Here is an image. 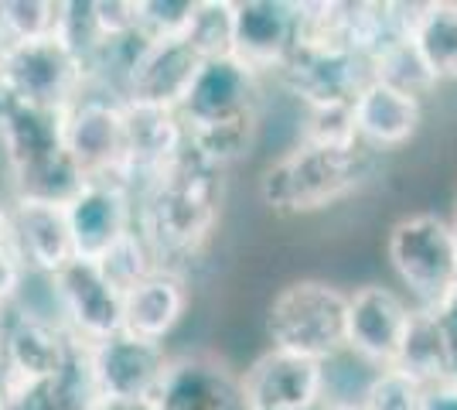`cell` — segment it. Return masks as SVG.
I'll return each instance as SVG.
<instances>
[{"instance_id":"33","label":"cell","mask_w":457,"mask_h":410,"mask_svg":"<svg viewBox=\"0 0 457 410\" xmlns=\"http://www.w3.org/2000/svg\"><path fill=\"white\" fill-rule=\"evenodd\" d=\"M195 0H137V28L147 41L185 38Z\"/></svg>"},{"instance_id":"7","label":"cell","mask_w":457,"mask_h":410,"mask_svg":"<svg viewBox=\"0 0 457 410\" xmlns=\"http://www.w3.org/2000/svg\"><path fill=\"white\" fill-rule=\"evenodd\" d=\"M76 339L58 322L11 305L4 312V346H0V380L4 387H41L52 383L65 366Z\"/></svg>"},{"instance_id":"43","label":"cell","mask_w":457,"mask_h":410,"mask_svg":"<svg viewBox=\"0 0 457 410\" xmlns=\"http://www.w3.org/2000/svg\"><path fill=\"white\" fill-rule=\"evenodd\" d=\"M0 55H4V45H0Z\"/></svg>"},{"instance_id":"5","label":"cell","mask_w":457,"mask_h":410,"mask_svg":"<svg viewBox=\"0 0 457 410\" xmlns=\"http://www.w3.org/2000/svg\"><path fill=\"white\" fill-rule=\"evenodd\" d=\"M0 86L21 103L69 110L86 93V72L58 38L7 45L0 55Z\"/></svg>"},{"instance_id":"41","label":"cell","mask_w":457,"mask_h":410,"mask_svg":"<svg viewBox=\"0 0 457 410\" xmlns=\"http://www.w3.org/2000/svg\"><path fill=\"white\" fill-rule=\"evenodd\" d=\"M451 222V230H454V239H457V196H454V219H447Z\"/></svg>"},{"instance_id":"9","label":"cell","mask_w":457,"mask_h":410,"mask_svg":"<svg viewBox=\"0 0 457 410\" xmlns=\"http://www.w3.org/2000/svg\"><path fill=\"white\" fill-rule=\"evenodd\" d=\"M239 387L249 410H318L331 400L328 366L280 349L263 352L239 376Z\"/></svg>"},{"instance_id":"3","label":"cell","mask_w":457,"mask_h":410,"mask_svg":"<svg viewBox=\"0 0 457 410\" xmlns=\"http://www.w3.org/2000/svg\"><path fill=\"white\" fill-rule=\"evenodd\" d=\"M348 294L324 280H294L273 297L267 312L270 349L294 352L311 363H335L345 346Z\"/></svg>"},{"instance_id":"14","label":"cell","mask_w":457,"mask_h":410,"mask_svg":"<svg viewBox=\"0 0 457 410\" xmlns=\"http://www.w3.org/2000/svg\"><path fill=\"white\" fill-rule=\"evenodd\" d=\"M297 45V4L290 0H236L232 59L249 72H280Z\"/></svg>"},{"instance_id":"32","label":"cell","mask_w":457,"mask_h":410,"mask_svg":"<svg viewBox=\"0 0 457 410\" xmlns=\"http://www.w3.org/2000/svg\"><path fill=\"white\" fill-rule=\"evenodd\" d=\"M423 387L400 370H376V376L359 393L362 410H420Z\"/></svg>"},{"instance_id":"44","label":"cell","mask_w":457,"mask_h":410,"mask_svg":"<svg viewBox=\"0 0 457 410\" xmlns=\"http://www.w3.org/2000/svg\"><path fill=\"white\" fill-rule=\"evenodd\" d=\"M318 410H321V407H318Z\"/></svg>"},{"instance_id":"36","label":"cell","mask_w":457,"mask_h":410,"mask_svg":"<svg viewBox=\"0 0 457 410\" xmlns=\"http://www.w3.org/2000/svg\"><path fill=\"white\" fill-rule=\"evenodd\" d=\"M11 236V196L0 192V243H7Z\"/></svg>"},{"instance_id":"12","label":"cell","mask_w":457,"mask_h":410,"mask_svg":"<svg viewBox=\"0 0 457 410\" xmlns=\"http://www.w3.org/2000/svg\"><path fill=\"white\" fill-rule=\"evenodd\" d=\"M301 106H352L369 82V62L348 48H294L277 72Z\"/></svg>"},{"instance_id":"24","label":"cell","mask_w":457,"mask_h":410,"mask_svg":"<svg viewBox=\"0 0 457 410\" xmlns=\"http://www.w3.org/2000/svg\"><path fill=\"white\" fill-rule=\"evenodd\" d=\"M82 185H86V175L79 172V164L69 157V151H58V155L7 175L11 198L48 202V205H69L82 192Z\"/></svg>"},{"instance_id":"28","label":"cell","mask_w":457,"mask_h":410,"mask_svg":"<svg viewBox=\"0 0 457 410\" xmlns=\"http://www.w3.org/2000/svg\"><path fill=\"white\" fill-rule=\"evenodd\" d=\"M236 38V0H195L185 45L202 62L228 59Z\"/></svg>"},{"instance_id":"21","label":"cell","mask_w":457,"mask_h":410,"mask_svg":"<svg viewBox=\"0 0 457 410\" xmlns=\"http://www.w3.org/2000/svg\"><path fill=\"white\" fill-rule=\"evenodd\" d=\"M191 305V291L185 273L157 271L130 294H123V325L120 332H130L147 342H161L181 325Z\"/></svg>"},{"instance_id":"35","label":"cell","mask_w":457,"mask_h":410,"mask_svg":"<svg viewBox=\"0 0 457 410\" xmlns=\"http://www.w3.org/2000/svg\"><path fill=\"white\" fill-rule=\"evenodd\" d=\"M420 410H457V376L434 383V387H423Z\"/></svg>"},{"instance_id":"13","label":"cell","mask_w":457,"mask_h":410,"mask_svg":"<svg viewBox=\"0 0 457 410\" xmlns=\"http://www.w3.org/2000/svg\"><path fill=\"white\" fill-rule=\"evenodd\" d=\"M188 134L178 110L123 103V178L134 196L185 151Z\"/></svg>"},{"instance_id":"15","label":"cell","mask_w":457,"mask_h":410,"mask_svg":"<svg viewBox=\"0 0 457 410\" xmlns=\"http://www.w3.org/2000/svg\"><path fill=\"white\" fill-rule=\"evenodd\" d=\"M69 230L79 260H96L137 226V196L123 181H86L69 205Z\"/></svg>"},{"instance_id":"1","label":"cell","mask_w":457,"mask_h":410,"mask_svg":"<svg viewBox=\"0 0 457 410\" xmlns=\"http://www.w3.org/2000/svg\"><path fill=\"white\" fill-rule=\"evenodd\" d=\"M222 213V168L185 144L171 164L137 192V230L147 236L161 271L202 254Z\"/></svg>"},{"instance_id":"11","label":"cell","mask_w":457,"mask_h":410,"mask_svg":"<svg viewBox=\"0 0 457 410\" xmlns=\"http://www.w3.org/2000/svg\"><path fill=\"white\" fill-rule=\"evenodd\" d=\"M413 318V305L393 288L365 284L348 294L345 318V346L376 370H389L403 349V339Z\"/></svg>"},{"instance_id":"2","label":"cell","mask_w":457,"mask_h":410,"mask_svg":"<svg viewBox=\"0 0 457 410\" xmlns=\"http://www.w3.org/2000/svg\"><path fill=\"white\" fill-rule=\"evenodd\" d=\"M372 175V151L365 147H311L297 144L260 175V202L277 215L321 213L348 198Z\"/></svg>"},{"instance_id":"10","label":"cell","mask_w":457,"mask_h":410,"mask_svg":"<svg viewBox=\"0 0 457 410\" xmlns=\"http://www.w3.org/2000/svg\"><path fill=\"white\" fill-rule=\"evenodd\" d=\"M58 322L82 346H96L120 332L123 325V294L113 291L93 260H72L52 277Z\"/></svg>"},{"instance_id":"31","label":"cell","mask_w":457,"mask_h":410,"mask_svg":"<svg viewBox=\"0 0 457 410\" xmlns=\"http://www.w3.org/2000/svg\"><path fill=\"white\" fill-rule=\"evenodd\" d=\"M301 144H311V147H335V151L362 147V144H359V134H355L352 106H311V110H304V120H301Z\"/></svg>"},{"instance_id":"37","label":"cell","mask_w":457,"mask_h":410,"mask_svg":"<svg viewBox=\"0 0 457 410\" xmlns=\"http://www.w3.org/2000/svg\"><path fill=\"white\" fill-rule=\"evenodd\" d=\"M440 318H444V325H447V332H451V342H454V349H457V294H454V301L440 312Z\"/></svg>"},{"instance_id":"18","label":"cell","mask_w":457,"mask_h":410,"mask_svg":"<svg viewBox=\"0 0 457 410\" xmlns=\"http://www.w3.org/2000/svg\"><path fill=\"white\" fill-rule=\"evenodd\" d=\"M198 69H202V59L181 38L147 41V48L140 52L134 72L127 79L123 103H147V106H161V110H181Z\"/></svg>"},{"instance_id":"8","label":"cell","mask_w":457,"mask_h":410,"mask_svg":"<svg viewBox=\"0 0 457 410\" xmlns=\"http://www.w3.org/2000/svg\"><path fill=\"white\" fill-rule=\"evenodd\" d=\"M65 151L86 181H123V103L99 93L82 96L65 110Z\"/></svg>"},{"instance_id":"26","label":"cell","mask_w":457,"mask_h":410,"mask_svg":"<svg viewBox=\"0 0 457 410\" xmlns=\"http://www.w3.org/2000/svg\"><path fill=\"white\" fill-rule=\"evenodd\" d=\"M369 76H372V82H382V86L396 89L403 96L420 99V103L440 86L434 72L427 69V62L420 59L417 45L410 41V35L393 41L389 48H382L379 55L369 62Z\"/></svg>"},{"instance_id":"27","label":"cell","mask_w":457,"mask_h":410,"mask_svg":"<svg viewBox=\"0 0 457 410\" xmlns=\"http://www.w3.org/2000/svg\"><path fill=\"white\" fill-rule=\"evenodd\" d=\"M93 264H96V271L103 273V280L120 294H130L137 284H144L151 273L161 271L154 247L147 243V236L140 233L137 226L120 236L110 250H103Z\"/></svg>"},{"instance_id":"38","label":"cell","mask_w":457,"mask_h":410,"mask_svg":"<svg viewBox=\"0 0 457 410\" xmlns=\"http://www.w3.org/2000/svg\"><path fill=\"white\" fill-rule=\"evenodd\" d=\"M96 410H154L151 400H140V404H99Z\"/></svg>"},{"instance_id":"42","label":"cell","mask_w":457,"mask_h":410,"mask_svg":"<svg viewBox=\"0 0 457 410\" xmlns=\"http://www.w3.org/2000/svg\"><path fill=\"white\" fill-rule=\"evenodd\" d=\"M7 312V308H4ZM4 312H0V346H4Z\"/></svg>"},{"instance_id":"4","label":"cell","mask_w":457,"mask_h":410,"mask_svg":"<svg viewBox=\"0 0 457 410\" xmlns=\"http://www.w3.org/2000/svg\"><path fill=\"white\" fill-rule=\"evenodd\" d=\"M386 254L403 288L413 294V308L444 312L457 294V239L437 213H413L389 230Z\"/></svg>"},{"instance_id":"25","label":"cell","mask_w":457,"mask_h":410,"mask_svg":"<svg viewBox=\"0 0 457 410\" xmlns=\"http://www.w3.org/2000/svg\"><path fill=\"white\" fill-rule=\"evenodd\" d=\"M256 127H260V113L246 110L236 117L191 123V127H185V134H188V147L195 155L226 172L228 164H236L239 157L249 155V147L256 144Z\"/></svg>"},{"instance_id":"17","label":"cell","mask_w":457,"mask_h":410,"mask_svg":"<svg viewBox=\"0 0 457 410\" xmlns=\"http://www.w3.org/2000/svg\"><path fill=\"white\" fill-rule=\"evenodd\" d=\"M154 410H249L239 376L212 356H181L154 393Z\"/></svg>"},{"instance_id":"22","label":"cell","mask_w":457,"mask_h":410,"mask_svg":"<svg viewBox=\"0 0 457 410\" xmlns=\"http://www.w3.org/2000/svg\"><path fill=\"white\" fill-rule=\"evenodd\" d=\"M393 370L406 372L410 380H417L420 387L454 380L457 349L440 312L413 308V318H410V329H406V339H403V349L393 363Z\"/></svg>"},{"instance_id":"20","label":"cell","mask_w":457,"mask_h":410,"mask_svg":"<svg viewBox=\"0 0 457 410\" xmlns=\"http://www.w3.org/2000/svg\"><path fill=\"white\" fill-rule=\"evenodd\" d=\"M352 117H355V134L365 151H396L417 137L423 103L369 79L365 89L352 103Z\"/></svg>"},{"instance_id":"23","label":"cell","mask_w":457,"mask_h":410,"mask_svg":"<svg viewBox=\"0 0 457 410\" xmlns=\"http://www.w3.org/2000/svg\"><path fill=\"white\" fill-rule=\"evenodd\" d=\"M410 41L417 45L420 59L434 72L437 82L457 79V4L454 0H430L417 4L410 24Z\"/></svg>"},{"instance_id":"6","label":"cell","mask_w":457,"mask_h":410,"mask_svg":"<svg viewBox=\"0 0 457 410\" xmlns=\"http://www.w3.org/2000/svg\"><path fill=\"white\" fill-rule=\"evenodd\" d=\"M99 404H140L154 400L168 372V352L161 342H147L130 332H116L96 346H86Z\"/></svg>"},{"instance_id":"29","label":"cell","mask_w":457,"mask_h":410,"mask_svg":"<svg viewBox=\"0 0 457 410\" xmlns=\"http://www.w3.org/2000/svg\"><path fill=\"white\" fill-rule=\"evenodd\" d=\"M62 0H0V45H35L58 35Z\"/></svg>"},{"instance_id":"39","label":"cell","mask_w":457,"mask_h":410,"mask_svg":"<svg viewBox=\"0 0 457 410\" xmlns=\"http://www.w3.org/2000/svg\"><path fill=\"white\" fill-rule=\"evenodd\" d=\"M321 410H362L359 400H328Z\"/></svg>"},{"instance_id":"19","label":"cell","mask_w":457,"mask_h":410,"mask_svg":"<svg viewBox=\"0 0 457 410\" xmlns=\"http://www.w3.org/2000/svg\"><path fill=\"white\" fill-rule=\"evenodd\" d=\"M256 82H260V76L249 72L246 65L232 55L202 62V69L188 89V99L181 103L178 113L185 120V127H191V123H209V120L256 110Z\"/></svg>"},{"instance_id":"30","label":"cell","mask_w":457,"mask_h":410,"mask_svg":"<svg viewBox=\"0 0 457 410\" xmlns=\"http://www.w3.org/2000/svg\"><path fill=\"white\" fill-rule=\"evenodd\" d=\"M65 52L82 65L93 62V55L103 45V31H99V21H96V0H62V18H58V35H55Z\"/></svg>"},{"instance_id":"34","label":"cell","mask_w":457,"mask_h":410,"mask_svg":"<svg viewBox=\"0 0 457 410\" xmlns=\"http://www.w3.org/2000/svg\"><path fill=\"white\" fill-rule=\"evenodd\" d=\"M24 277H28V271H24V264L14 254V247L0 243V312L18 301L21 288H24Z\"/></svg>"},{"instance_id":"16","label":"cell","mask_w":457,"mask_h":410,"mask_svg":"<svg viewBox=\"0 0 457 410\" xmlns=\"http://www.w3.org/2000/svg\"><path fill=\"white\" fill-rule=\"evenodd\" d=\"M7 243L14 247L24 271L38 273V277H55L72 260H79L65 205L11 198V236H7Z\"/></svg>"},{"instance_id":"40","label":"cell","mask_w":457,"mask_h":410,"mask_svg":"<svg viewBox=\"0 0 457 410\" xmlns=\"http://www.w3.org/2000/svg\"><path fill=\"white\" fill-rule=\"evenodd\" d=\"M0 410H7V393H4V380H0Z\"/></svg>"}]
</instances>
